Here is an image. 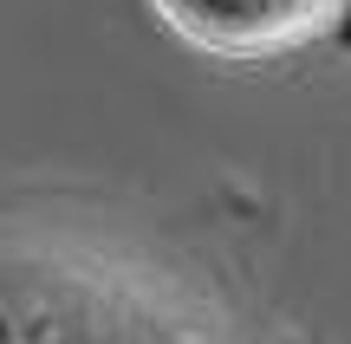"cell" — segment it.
<instances>
[{"mask_svg": "<svg viewBox=\"0 0 351 344\" xmlns=\"http://www.w3.org/2000/svg\"><path fill=\"white\" fill-rule=\"evenodd\" d=\"M0 344H274L169 254L65 221H0Z\"/></svg>", "mask_w": 351, "mask_h": 344, "instance_id": "1", "label": "cell"}, {"mask_svg": "<svg viewBox=\"0 0 351 344\" xmlns=\"http://www.w3.org/2000/svg\"><path fill=\"white\" fill-rule=\"evenodd\" d=\"M150 7L195 52H215L234 65L306 52L326 33H339L345 20V0H150Z\"/></svg>", "mask_w": 351, "mask_h": 344, "instance_id": "2", "label": "cell"}]
</instances>
